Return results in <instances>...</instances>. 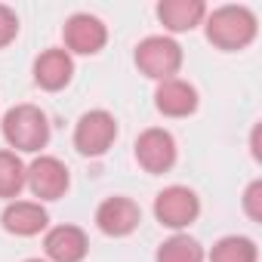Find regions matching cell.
<instances>
[{
  "label": "cell",
  "instance_id": "cell-19",
  "mask_svg": "<svg viewBox=\"0 0 262 262\" xmlns=\"http://www.w3.org/2000/svg\"><path fill=\"white\" fill-rule=\"evenodd\" d=\"M244 210L253 222H262V179L250 182L244 191Z\"/></svg>",
  "mask_w": 262,
  "mask_h": 262
},
{
  "label": "cell",
  "instance_id": "cell-7",
  "mask_svg": "<svg viewBox=\"0 0 262 262\" xmlns=\"http://www.w3.org/2000/svg\"><path fill=\"white\" fill-rule=\"evenodd\" d=\"M25 185L31 188L34 198L40 201H59L68 185H71V176H68V167L59 161V158H50V155H40L28 173H25Z\"/></svg>",
  "mask_w": 262,
  "mask_h": 262
},
{
  "label": "cell",
  "instance_id": "cell-21",
  "mask_svg": "<svg viewBox=\"0 0 262 262\" xmlns=\"http://www.w3.org/2000/svg\"><path fill=\"white\" fill-rule=\"evenodd\" d=\"M25 262H43V259H25Z\"/></svg>",
  "mask_w": 262,
  "mask_h": 262
},
{
  "label": "cell",
  "instance_id": "cell-16",
  "mask_svg": "<svg viewBox=\"0 0 262 262\" xmlns=\"http://www.w3.org/2000/svg\"><path fill=\"white\" fill-rule=\"evenodd\" d=\"M155 262H204V247L188 234H173L158 247Z\"/></svg>",
  "mask_w": 262,
  "mask_h": 262
},
{
  "label": "cell",
  "instance_id": "cell-10",
  "mask_svg": "<svg viewBox=\"0 0 262 262\" xmlns=\"http://www.w3.org/2000/svg\"><path fill=\"white\" fill-rule=\"evenodd\" d=\"M43 250L53 262H83L90 253V241L77 225H56L47 231Z\"/></svg>",
  "mask_w": 262,
  "mask_h": 262
},
{
  "label": "cell",
  "instance_id": "cell-17",
  "mask_svg": "<svg viewBox=\"0 0 262 262\" xmlns=\"http://www.w3.org/2000/svg\"><path fill=\"white\" fill-rule=\"evenodd\" d=\"M25 173L28 167L16 151H0V198H19L25 188Z\"/></svg>",
  "mask_w": 262,
  "mask_h": 262
},
{
  "label": "cell",
  "instance_id": "cell-12",
  "mask_svg": "<svg viewBox=\"0 0 262 262\" xmlns=\"http://www.w3.org/2000/svg\"><path fill=\"white\" fill-rule=\"evenodd\" d=\"M155 105L167 117H188V114L198 111V90L188 80H179V77L161 80L158 90H155Z\"/></svg>",
  "mask_w": 262,
  "mask_h": 262
},
{
  "label": "cell",
  "instance_id": "cell-13",
  "mask_svg": "<svg viewBox=\"0 0 262 262\" xmlns=\"http://www.w3.org/2000/svg\"><path fill=\"white\" fill-rule=\"evenodd\" d=\"M0 222H4V228L10 234H19V237H34L47 228L50 222V213L37 204V201H13L4 216H0Z\"/></svg>",
  "mask_w": 262,
  "mask_h": 262
},
{
  "label": "cell",
  "instance_id": "cell-2",
  "mask_svg": "<svg viewBox=\"0 0 262 262\" xmlns=\"http://www.w3.org/2000/svg\"><path fill=\"white\" fill-rule=\"evenodd\" d=\"M0 123H4V139L16 151H40L50 142V120L37 105H16Z\"/></svg>",
  "mask_w": 262,
  "mask_h": 262
},
{
  "label": "cell",
  "instance_id": "cell-15",
  "mask_svg": "<svg viewBox=\"0 0 262 262\" xmlns=\"http://www.w3.org/2000/svg\"><path fill=\"white\" fill-rule=\"evenodd\" d=\"M256 259H259V250L244 234H225L210 250V262H256Z\"/></svg>",
  "mask_w": 262,
  "mask_h": 262
},
{
  "label": "cell",
  "instance_id": "cell-3",
  "mask_svg": "<svg viewBox=\"0 0 262 262\" xmlns=\"http://www.w3.org/2000/svg\"><path fill=\"white\" fill-rule=\"evenodd\" d=\"M136 65L151 80H170L182 68V47L173 37L155 34L136 47Z\"/></svg>",
  "mask_w": 262,
  "mask_h": 262
},
{
  "label": "cell",
  "instance_id": "cell-9",
  "mask_svg": "<svg viewBox=\"0 0 262 262\" xmlns=\"http://www.w3.org/2000/svg\"><path fill=\"white\" fill-rule=\"evenodd\" d=\"M62 37H65V47L68 53H80V56H96L105 40H108V28L99 16H90V13H74L65 28H62Z\"/></svg>",
  "mask_w": 262,
  "mask_h": 262
},
{
  "label": "cell",
  "instance_id": "cell-20",
  "mask_svg": "<svg viewBox=\"0 0 262 262\" xmlns=\"http://www.w3.org/2000/svg\"><path fill=\"white\" fill-rule=\"evenodd\" d=\"M250 145H253V158H256V161H262V123H256V126H253Z\"/></svg>",
  "mask_w": 262,
  "mask_h": 262
},
{
  "label": "cell",
  "instance_id": "cell-14",
  "mask_svg": "<svg viewBox=\"0 0 262 262\" xmlns=\"http://www.w3.org/2000/svg\"><path fill=\"white\" fill-rule=\"evenodd\" d=\"M204 16V0H161L158 4V19L167 31H191L194 25H201Z\"/></svg>",
  "mask_w": 262,
  "mask_h": 262
},
{
  "label": "cell",
  "instance_id": "cell-5",
  "mask_svg": "<svg viewBox=\"0 0 262 262\" xmlns=\"http://www.w3.org/2000/svg\"><path fill=\"white\" fill-rule=\"evenodd\" d=\"M198 213H201V201L185 185H170V188H164L155 198V216H158V222L167 225V228H173V231L191 225L198 219Z\"/></svg>",
  "mask_w": 262,
  "mask_h": 262
},
{
  "label": "cell",
  "instance_id": "cell-6",
  "mask_svg": "<svg viewBox=\"0 0 262 262\" xmlns=\"http://www.w3.org/2000/svg\"><path fill=\"white\" fill-rule=\"evenodd\" d=\"M142 222V210L133 198H123V194H114V198H105L96 210V225L102 234L108 237H126L133 234Z\"/></svg>",
  "mask_w": 262,
  "mask_h": 262
},
{
  "label": "cell",
  "instance_id": "cell-11",
  "mask_svg": "<svg viewBox=\"0 0 262 262\" xmlns=\"http://www.w3.org/2000/svg\"><path fill=\"white\" fill-rule=\"evenodd\" d=\"M71 74H74V59H71L68 50L53 47V50H43L34 59V80H37V86H43L50 93L68 86L71 83Z\"/></svg>",
  "mask_w": 262,
  "mask_h": 262
},
{
  "label": "cell",
  "instance_id": "cell-8",
  "mask_svg": "<svg viewBox=\"0 0 262 262\" xmlns=\"http://www.w3.org/2000/svg\"><path fill=\"white\" fill-rule=\"evenodd\" d=\"M136 161L145 173H167L176 164V139L161 126H151L136 139Z\"/></svg>",
  "mask_w": 262,
  "mask_h": 262
},
{
  "label": "cell",
  "instance_id": "cell-1",
  "mask_svg": "<svg viewBox=\"0 0 262 262\" xmlns=\"http://www.w3.org/2000/svg\"><path fill=\"white\" fill-rule=\"evenodd\" d=\"M256 31H259V22H256L253 10H247V7L228 4L207 16V40L225 53L250 47L256 40Z\"/></svg>",
  "mask_w": 262,
  "mask_h": 262
},
{
  "label": "cell",
  "instance_id": "cell-4",
  "mask_svg": "<svg viewBox=\"0 0 262 262\" xmlns=\"http://www.w3.org/2000/svg\"><path fill=\"white\" fill-rule=\"evenodd\" d=\"M117 139V120L114 114L96 108V111H86L77 126H74V148L86 158H99L105 155Z\"/></svg>",
  "mask_w": 262,
  "mask_h": 262
},
{
  "label": "cell",
  "instance_id": "cell-18",
  "mask_svg": "<svg viewBox=\"0 0 262 262\" xmlns=\"http://www.w3.org/2000/svg\"><path fill=\"white\" fill-rule=\"evenodd\" d=\"M16 34H19V16H16L10 7L0 4V50L10 47V43L16 40Z\"/></svg>",
  "mask_w": 262,
  "mask_h": 262
}]
</instances>
